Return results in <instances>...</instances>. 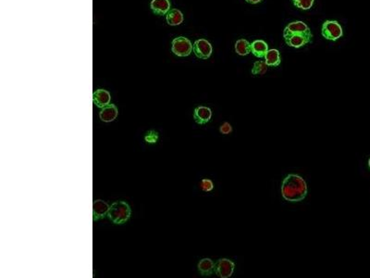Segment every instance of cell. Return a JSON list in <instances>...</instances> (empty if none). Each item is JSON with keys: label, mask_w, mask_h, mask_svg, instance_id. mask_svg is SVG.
<instances>
[{"label": "cell", "mask_w": 370, "mask_h": 278, "mask_svg": "<svg viewBox=\"0 0 370 278\" xmlns=\"http://www.w3.org/2000/svg\"><path fill=\"white\" fill-rule=\"evenodd\" d=\"M219 132L222 135H229V134H231L232 132V126H231L230 123L225 122L224 124H222L220 126V127H219Z\"/></svg>", "instance_id": "23"}, {"label": "cell", "mask_w": 370, "mask_h": 278, "mask_svg": "<svg viewBox=\"0 0 370 278\" xmlns=\"http://www.w3.org/2000/svg\"><path fill=\"white\" fill-rule=\"evenodd\" d=\"M322 36L329 41H337L344 35L343 27L336 21H326L322 25Z\"/></svg>", "instance_id": "3"}, {"label": "cell", "mask_w": 370, "mask_h": 278, "mask_svg": "<svg viewBox=\"0 0 370 278\" xmlns=\"http://www.w3.org/2000/svg\"><path fill=\"white\" fill-rule=\"evenodd\" d=\"M108 216L116 225L125 224L131 217V207L124 202H114L110 207Z\"/></svg>", "instance_id": "2"}, {"label": "cell", "mask_w": 370, "mask_h": 278, "mask_svg": "<svg viewBox=\"0 0 370 278\" xmlns=\"http://www.w3.org/2000/svg\"><path fill=\"white\" fill-rule=\"evenodd\" d=\"M268 67L265 60H257L254 63L251 73L254 76H264L268 71Z\"/></svg>", "instance_id": "19"}, {"label": "cell", "mask_w": 370, "mask_h": 278, "mask_svg": "<svg viewBox=\"0 0 370 278\" xmlns=\"http://www.w3.org/2000/svg\"><path fill=\"white\" fill-rule=\"evenodd\" d=\"M212 46L210 43L206 39H198L193 45V51L194 55L198 59H208L210 58L212 54Z\"/></svg>", "instance_id": "6"}, {"label": "cell", "mask_w": 370, "mask_h": 278, "mask_svg": "<svg viewBox=\"0 0 370 278\" xmlns=\"http://www.w3.org/2000/svg\"><path fill=\"white\" fill-rule=\"evenodd\" d=\"M312 34L311 30L308 26L301 21L290 23L283 30L284 39L293 34Z\"/></svg>", "instance_id": "7"}, {"label": "cell", "mask_w": 370, "mask_h": 278, "mask_svg": "<svg viewBox=\"0 0 370 278\" xmlns=\"http://www.w3.org/2000/svg\"><path fill=\"white\" fill-rule=\"evenodd\" d=\"M235 52L240 56H246L251 53V43L245 39H239L235 43Z\"/></svg>", "instance_id": "18"}, {"label": "cell", "mask_w": 370, "mask_h": 278, "mask_svg": "<svg viewBox=\"0 0 370 278\" xmlns=\"http://www.w3.org/2000/svg\"><path fill=\"white\" fill-rule=\"evenodd\" d=\"M307 185L303 177L290 174L282 181L281 196L290 202H302L307 195Z\"/></svg>", "instance_id": "1"}, {"label": "cell", "mask_w": 370, "mask_h": 278, "mask_svg": "<svg viewBox=\"0 0 370 278\" xmlns=\"http://www.w3.org/2000/svg\"><path fill=\"white\" fill-rule=\"evenodd\" d=\"M269 51L268 44L263 40H255L251 43V53L258 59L265 58L267 52Z\"/></svg>", "instance_id": "15"}, {"label": "cell", "mask_w": 370, "mask_h": 278, "mask_svg": "<svg viewBox=\"0 0 370 278\" xmlns=\"http://www.w3.org/2000/svg\"><path fill=\"white\" fill-rule=\"evenodd\" d=\"M150 8L158 15H166L170 10L169 0H152Z\"/></svg>", "instance_id": "14"}, {"label": "cell", "mask_w": 370, "mask_h": 278, "mask_svg": "<svg viewBox=\"0 0 370 278\" xmlns=\"http://www.w3.org/2000/svg\"><path fill=\"white\" fill-rule=\"evenodd\" d=\"M265 62L269 67H278L281 62L279 51L274 49L269 50L265 56Z\"/></svg>", "instance_id": "16"}, {"label": "cell", "mask_w": 370, "mask_h": 278, "mask_svg": "<svg viewBox=\"0 0 370 278\" xmlns=\"http://www.w3.org/2000/svg\"><path fill=\"white\" fill-rule=\"evenodd\" d=\"M245 1H246L247 3H249V4L255 5V4H258V3H260L262 0H245Z\"/></svg>", "instance_id": "24"}, {"label": "cell", "mask_w": 370, "mask_h": 278, "mask_svg": "<svg viewBox=\"0 0 370 278\" xmlns=\"http://www.w3.org/2000/svg\"><path fill=\"white\" fill-rule=\"evenodd\" d=\"M235 263L229 259H219L215 263V274L220 278H231L233 275Z\"/></svg>", "instance_id": "5"}, {"label": "cell", "mask_w": 370, "mask_h": 278, "mask_svg": "<svg viewBox=\"0 0 370 278\" xmlns=\"http://www.w3.org/2000/svg\"><path fill=\"white\" fill-rule=\"evenodd\" d=\"M212 117V111L209 108L199 106L194 111V119L196 124L203 126L208 124Z\"/></svg>", "instance_id": "10"}, {"label": "cell", "mask_w": 370, "mask_h": 278, "mask_svg": "<svg viewBox=\"0 0 370 278\" xmlns=\"http://www.w3.org/2000/svg\"><path fill=\"white\" fill-rule=\"evenodd\" d=\"M118 113L117 106L114 104H109L108 106L102 108L99 112V118L105 123H110L117 118Z\"/></svg>", "instance_id": "12"}, {"label": "cell", "mask_w": 370, "mask_h": 278, "mask_svg": "<svg viewBox=\"0 0 370 278\" xmlns=\"http://www.w3.org/2000/svg\"><path fill=\"white\" fill-rule=\"evenodd\" d=\"M158 139H159V134H158V132L153 131V130H152V131H149V132H147L146 135L144 136V140H145V142H147V143L149 144L157 143Z\"/></svg>", "instance_id": "21"}, {"label": "cell", "mask_w": 370, "mask_h": 278, "mask_svg": "<svg viewBox=\"0 0 370 278\" xmlns=\"http://www.w3.org/2000/svg\"><path fill=\"white\" fill-rule=\"evenodd\" d=\"M171 51L178 57H187L193 51V45L185 36H180L173 39Z\"/></svg>", "instance_id": "4"}, {"label": "cell", "mask_w": 370, "mask_h": 278, "mask_svg": "<svg viewBox=\"0 0 370 278\" xmlns=\"http://www.w3.org/2000/svg\"><path fill=\"white\" fill-rule=\"evenodd\" d=\"M166 20L168 25L171 26H176L181 25L184 22V15L179 9H170L167 13Z\"/></svg>", "instance_id": "17"}, {"label": "cell", "mask_w": 370, "mask_h": 278, "mask_svg": "<svg viewBox=\"0 0 370 278\" xmlns=\"http://www.w3.org/2000/svg\"><path fill=\"white\" fill-rule=\"evenodd\" d=\"M197 269L203 277H210L215 273V262L209 258H205L198 262Z\"/></svg>", "instance_id": "13"}, {"label": "cell", "mask_w": 370, "mask_h": 278, "mask_svg": "<svg viewBox=\"0 0 370 278\" xmlns=\"http://www.w3.org/2000/svg\"><path fill=\"white\" fill-rule=\"evenodd\" d=\"M92 101H93V104L99 109L108 106L109 104H110V92L104 89H98L94 91L92 94Z\"/></svg>", "instance_id": "11"}, {"label": "cell", "mask_w": 370, "mask_h": 278, "mask_svg": "<svg viewBox=\"0 0 370 278\" xmlns=\"http://www.w3.org/2000/svg\"><path fill=\"white\" fill-rule=\"evenodd\" d=\"M200 188L202 189L203 191L205 192H209L213 188H214V184L213 182L211 181L210 179H203L200 183Z\"/></svg>", "instance_id": "22"}, {"label": "cell", "mask_w": 370, "mask_h": 278, "mask_svg": "<svg viewBox=\"0 0 370 278\" xmlns=\"http://www.w3.org/2000/svg\"><path fill=\"white\" fill-rule=\"evenodd\" d=\"M289 47L300 49L313 42V34H293L284 39Z\"/></svg>", "instance_id": "8"}, {"label": "cell", "mask_w": 370, "mask_h": 278, "mask_svg": "<svg viewBox=\"0 0 370 278\" xmlns=\"http://www.w3.org/2000/svg\"><path fill=\"white\" fill-rule=\"evenodd\" d=\"M369 168L370 169V160H369Z\"/></svg>", "instance_id": "25"}, {"label": "cell", "mask_w": 370, "mask_h": 278, "mask_svg": "<svg viewBox=\"0 0 370 278\" xmlns=\"http://www.w3.org/2000/svg\"><path fill=\"white\" fill-rule=\"evenodd\" d=\"M292 1L295 8L302 9V10H308L313 7L315 0H292Z\"/></svg>", "instance_id": "20"}, {"label": "cell", "mask_w": 370, "mask_h": 278, "mask_svg": "<svg viewBox=\"0 0 370 278\" xmlns=\"http://www.w3.org/2000/svg\"><path fill=\"white\" fill-rule=\"evenodd\" d=\"M110 207V205L105 202L104 201H101V200L94 201L92 203V220L95 222V221L105 218L109 213Z\"/></svg>", "instance_id": "9"}]
</instances>
